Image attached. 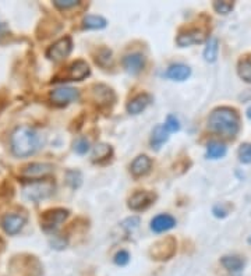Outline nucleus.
<instances>
[{
  "label": "nucleus",
  "mask_w": 251,
  "mask_h": 276,
  "mask_svg": "<svg viewBox=\"0 0 251 276\" xmlns=\"http://www.w3.org/2000/svg\"><path fill=\"white\" fill-rule=\"evenodd\" d=\"M106 26H108V21L105 20L103 17H101V15L89 14L82 21V27L85 30H102Z\"/></svg>",
  "instance_id": "nucleus-21"
},
{
  "label": "nucleus",
  "mask_w": 251,
  "mask_h": 276,
  "mask_svg": "<svg viewBox=\"0 0 251 276\" xmlns=\"http://www.w3.org/2000/svg\"><path fill=\"white\" fill-rule=\"evenodd\" d=\"M73 49V42L70 36H64L56 41L47 51V57L53 61L64 60Z\"/></svg>",
  "instance_id": "nucleus-8"
},
{
  "label": "nucleus",
  "mask_w": 251,
  "mask_h": 276,
  "mask_svg": "<svg viewBox=\"0 0 251 276\" xmlns=\"http://www.w3.org/2000/svg\"><path fill=\"white\" fill-rule=\"evenodd\" d=\"M165 76L169 80H173V81H185L191 76V68L186 64L177 63V64H172Z\"/></svg>",
  "instance_id": "nucleus-19"
},
{
  "label": "nucleus",
  "mask_w": 251,
  "mask_h": 276,
  "mask_svg": "<svg viewBox=\"0 0 251 276\" xmlns=\"http://www.w3.org/2000/svg\"><path fill=\"white\" fill-rule=\"evenodd\" d=\"M78 99V91L76 88L62 87L56 88L51 92V101L57 106H64L70 102H76Z\"/></svg>",
  "instance_id": "nucleus-11"
},
{
  "label": "nucleus",
  "mask_w": 251,
  "mask_h": 276,
  "mask_svg": "<svg viewBox=\"0 0 251 276\" xmlns=\"http://www.w3.org/2000/svg\"><path fill=\"white\" fill-rule=\"evenodd\" d=\"M222 265L229 272H240L244 266V261L237 256H226L222 258Z\"/></svg>",
  "instance_id": "nucleus-22"
},
{
  "label": "nucleus",
  "mask_w": 251,
  "mask_h": 276,
  "mask_svg": "<svg viewBox=\"0 0 251 276\" xmlns=\"http://www.w3.org/2000/svg\"><path fill=\"white\" fill-rule=\"evenodd\" d=\"M26 216L20 214H9L6 215L3 220H2V226L7 235L14 236L20 233V230L26 225Z\"/></svg>",
  "instance_id": "nucleus-13"
},
{
  "label": "nucleus",
  "mask_w": 251,
  "mask_h": 276,
  "mask_svg": "<svg viewBox=\"0 0 251 276\" xmlns=\"http://www.w3.org/2000/svg\"><path fill=\"white\" fill-rule=\"evenodd\" d=\"M239 159L243 164H251V144H243L239 148Z\"/></svg>",
  "instance_id": "nucleus-30"
},
{
  "label": "nucleus",
  "mask_w": 251,
  "mask_h": 276,
  "mask_svg": "<svg viewBox=\"0 0 251 276\" xmlns=\"http://www.w3.org/2000/svg\"><path fill=\"white\" fill-rule=\"evenodd\" d=\"M214 215L218 216V218H225L226 215H227V210H225L222 205H216L215 208H214Z\"/></svg>",
  "instance_id": "nucleus-36"
},
{
  "label": "nucleus",
  "mask_w": 251,
  "mask_h": 276,
  "mask_svg": "<svg viewBox=\"0 0 251 276\" xmlns=\"http://www.w3.org/2000/svg\"><path fill=\"white\" fill-rule=\"evenodd\" d=\"M123 67L126 73L135 76L144 70L145 67V57L141 53H130L123 59Z\"/></svg>",
  "instance_id": "nucleus-14"
},
{
  "label": "nucleus",
  "mask_w": 251,
  "mask_h": 276,
  "mask_svg": "<svg viewBox=\"0 0 251 276\" xmlns=\"http://www.w3.org/2000/svg\"><path fill=\"white\" fill-rule=\"evenodd\" d=\"M247 118H248L251 120V106L248 107V109H247Z\"/></svg>",
  "instance_id": "nucleus-38"
},
{
  "label": "nucleus",
  "mask_w": 251,
  "mask_h": 276,
  "mask_svg": "<svg viewBox=\"0 0 251 276\" xmlns=\"http://www.w3.org/2000/svg\"><path fill=\"white\" fill-rule=\"evenodd\" d=\"M218 49H219V43H218V39L216 38H210V41L207 43L204 49V59L207 61H212L216 60L218 57Z\"/></svg>",
  "instance_id": "nucleus-24"
},
{
  "label": "nucleus",
  "mask_w": 251,
  "mask_h": 276,
  "mask_svg": "<svg viewBox=\"0 0 251 276\" xmlns=\"http://www.w3.org/2000/svg\"><path fill=\"white\" fill-rule=\"evenodd\" d=\"M233 7H235V3L233 2H227V0H225V2H215L214 3V9L219 14H229L233 10Z\"/></svg>",
  "instance_id": "nucleus-29"
},
{
  "label": "nucleus",
  "mask_w": 251,
  "mask_h": 276,
  "mask_svg": "<svg viewBox=\"0 0 251 276\" xmlns=\"http://www.w3.org/2000/svg\"><path fill=\"white\" fill-rule=\"evenodd\" d=\"M152 102V97L148 94H140L135 98H133L127 103V112L130 114H140L149 106V103Z\"/></svg>",
  "instance_id": "nucleus-16"
},
{
  "label": "nucleus",
  "mask_w": 251,
  "mask_h": 276,
  "mask_svg": "<svg viewBox=\"0 0 251 276\" xmlns=\"http://www.w3.org/2000/svg\"><path fill=\"white\" fill-rule=\"evenodd\" d=\"M207 38V31L202 28H186V30L180 31L179 35L176 38V43L180 48H187L191 45H198L202 43Z\"/></svg>",
  "instance_id": "nucleus-7"
},
{
  "label": "nucleus",
  "mask_w": 251,
  "mask_h": 276,
  "mask_svg": "<svg viewBox=\"0 0 251 276\" xmlns=\"http://www.w3.org/2000/svg\"><path fill=\"white\" fill-rule=\"evenodd\" d=\"M55 193V183L51 180H36L32 183L27 184L22 189L24 198L32 202H39L42 199L49 198Z\"/></svg>",
  "instance_id": "nucleus-4"
},
{
  "label": "nucleus",
  "mask_w": 251,
  "mask_h": 276,
  "mask_svg": "<svg viewBox=\"0 0 251 276\" xmlns=\"http://www.w3.org/2000/svg\"><path fill=\"white\" fill-rule=\"evenodd\" d=\"M151 166H152V160L147 155H140L134 159L130 169H131L134 177H143L151 170Z\"/></svg>",
  "instance_id": "nucleus-18"
},
{
  "label": "nucleus",
  "mask_w": 251,
  "mask_h": 276,
  "mask_svg": "<svg viewBox=\"0 0 251 276\" xmlns=\"http://www.w3.org/2000/svg\"><path fill=\"white\" fill-rule=\"evenodd\" d=\"M176 247H177V243H176L173 237H165L162 240L156 241L151 247L149 254L156 261L170 260L174 256V252H176Z\"/></svg>",
  "instance_id": "nucleus-6"
},
{
  "label": "nucleus",
  "mask_w": 251,
  "mask_h": 276,
  "mask_svg": "<svg viewBox=\"0 0 251 276\" xmlns=\"http://www.w3.org/2000/svg\"><path fill=\"white\" fill-rule=\"evenodd\" d=\"M208 128L223 137L235 138L240 130V118L236 109L229 106L218 107L208 118Z\"/></svg>",
  "instance_id": "nucleus-2"
},
{
  "label": "nucleus",
  "mask_w": 251,
  "mask_h": 276,
  "mask_svg": "<svg viewBox=\"0 0 251 276\" xmlns=\"http://www.w3.org/2000/svg\"><path fill=\"white\" fill-rule=\"evenodd\" d=\"M43 138L35 128L28 126L17 127L10 137V147L13 153L18 158L31 156L41 148Z\"/></svg>",
  "instance_id": "nucleus-1"
},
{
  "label": "nucleus",
  "mask_w": 251,
  "mask_h": 276,
  "mask_svg": "<svg viewBox=\"0 0 251 276\" xmlns=\"http://www.w3.org/2000/svg\"><path fill=\"white\" fill-rule=\"evenodd\" d=\"M53 5L56 6L57 9H60V10H66V9H72V7L78 6L80 2L78 0H55Z\"/></svg>",
  "instance_id": "nucleus-33"
},
{
  "label": "nucleus",
  "mask_w": 251,
  "mask_h": 276,
  "mask_svg": "<svg viewBox=\"0 0 251 276\" xmlns=\"http://www.w3.org/2000/svg\"><path fill=\"white\" fill-rule=\"evenodd\" d=\"M154 201V193H149V191H135V193L128 198V206H130V210L133 211H143L147 210Z\"/></svg>",
  "instance_id": "nucleus-12"
},
{
  "label": "nucleus",
  "mask_w": 251,
  "mask_h": 276,
  "mask_svg": "<svg viewBox=\"0 0 251 276\" xmlns=\"http://www.w3.org/2000/svg\"><path fill=\"white\" fill-rule=\"evenodd\" d=\"M174 226H176V219L168 214L158 215L151 222V229L155 233H164V232L173 229Z\"/></svg>",
  "instance_id": "nucleus-15"
},
{
  "label": "nucleus",
  "mask_w": 251,
  "mask_h": 276,
  "mask_svg": "<svg viewBox=\"0 0 251 276\" xmlns=\"http://www.w3.org/2000/svg\"><path fill=\"white\" fill-rule=\"evenodd\" d=\"M10 268L14 276H42V265L35 257H14Z\"/></svg>",
  "instance_id": "nucleus-3"
},
{
  "label": "nucleus",
  "mask_w": 251,
  "mask_h": 276,
  "mask_svg": "<svg viewBox=\"0 0 251 276\" xmlns=\"http://www.w3.org/2000/svg\"><path fill=\"white\" fill-rule=\"evenodd\" d=\"M93 99L98 105H109L115 101V94L106 85H94Z\"/></svg>",
  "instance_id": "nucleus-17"
},
{
  "label": "nucleus",
  "mask_w": 251,
  "mask_h": 276,
  "mask_svg": "<svg viewBox=\"0 0 251 276\" xmlns=\"http://www.w3.org/2000/svg\"><path fill=\"white\" fill-rule=\"evenodd\" d=\"M89 66L87 61L77 60L72 63L70 66L60 72L57 76L53 77V82H64V81H82L84 78L89 76Z\"/></svg>",
  "instance_id": "nucleus-5"
},
{
  "label": "nucleus",
  "mask_w": 251,
  "mask_h": 276,
  "mask_svg": "<svg viewBox=\"0 0 251 276\" xmlns=\"http://www.w3.org/2000/svg\"><path fill=\"white\" fill-rule=\"evenodd\" d=\"M53 172V165L51 164H31L22 169L21 176L28 180H42Z\"/></svg>",
  "instance_id": "nucleus-10"
},
{
  "label": "nucleus",
  "mask_w": 251,
  "mask_h": 276,
  "mask_svg": "<svg viewBox=\"0 0 251 276\" xmlns=\"http://www.w3.org/2000/svg\"><path fill=\"white\" fill-rule=\"evenodd\" d=\"M52 245H53L55 248H64V247H66V240L60 239V237H56L55 240L52 241Z\"/></svg>",
  "instance_id": "nucleus-37"
},
{
  "label": "nucleus",
  "mask_w": 251,
  "mask_h": 276,
  "mask_svg": "<svg viewBox=\"0 0 251 276\" xmlns=\"http://www.w3.org/2000/svg\"><path fill=\"white\" fill-rule=\"evenodd\" d=\"M69 216V211L63 210V208H56V210L47 211L42 215L41 223L42 227L45 230H53L62 225L63 222L67 219Z\"/></svg>",
  "instance_id": "nucleus-9"
},
{
  "label": "nucleus",
  "mask_w": 251,
  "mask_h": 276,
  "mask_svg": "<svg viewBox=\"0 0 251 276\" xmlns=\"http://www.w3.org/2000/svg\"><path fill=\"white\" fill-rule=\"evenodd\" d=\"M168 140H169V131L165 128V126L159 124V126H156L152 130V135H151V145H152V148L159 149Z\"/></svg>",
  "instance_id": "nucleus-20"
},
{
  "label": "nucleus",
  "mask_w": 251,
  "mask_h": 276,
  "mask_svg": "<svg viewBox=\"0 0 251 276\" xmlns=\"http://www.w3.org/2000/svg\"><path fill=\"white\" fill-rule=\"evenodd\" d=\"M74 149L76 152L80 153V155H84L89 151V143H88L87 138H80L77 140V143L74 144Z\"/></svg>",
  "instance_id": "nucleus-34"
},
{
  "label": "nucleus",
  "mask_w": 251,
  "mask_h": 276,
  "mask_svg": "<svg viewBox=\"0 0 251 276\" xmlns=\"http://www.w3.org/2000/svg\"><path fill=\"white\" fill-rule=\"evenodd\" d=\"M237 73L241 80L251 82V56H244L237 64Z\"/></svg>",
  "instance_id": "nucleus-23"
},
{
  "label": "nucleus",
  "mask_w": 251,
  "mask_h": 276,
  "mask_svg": "<svg viewBox=\"0 0 251 276\" xmlns=\"http://www.w3.org/2000/svg\"><path fill=\"white\" fill-rule=\"evenodd\" d=\"M164 126H165V128L169 131V134L176 133V131H179L180 130V122L177 120V119L174 118V116H172V114H170V116H168V119H166V123H165Z\"/></svg>",
  "instance_id": "nucleus-31"
},
{
  "label": "nucleus",
  "mask_w": 251,
  "mask_h": 276,
  "mask_svg": "<svg viewBox=\"0 0 251 276\" xmlns=\"http://www.w3.org/2000/svg\"><path fill=\"white\" fill-rule=\"evenodd\" d=\"M248 243H250V244H251V236H250V237H248Z\"/></svg>",
  "instance_id": "nucleus-39"
},
{
  "label": "nucleus",
  "mask_w": 251,
  "mask_h": 276,
  "mask_svg": "<svg viewBox=\"0 0 251 276\" xmlns=\"http://www.w3.org/2000/svg\"><path fill=\"white\" fill-rule=\"evenodd\" d=\"M66 183L72 189H78L82 184V174L80 170H69L66 173Z\"/></svg>",
  "instance_id": "nucleus-27"
},
{
  "label": "nucleus",
  "mask_w": 251,
  "mask_h": 276,
  "mask_svg": "<svg viewBox=\"0 0 251 276\" xmlns=\"http://www.w3.org/2000/svg\"><path fill=\"white\" fill-rule=\"evenodd\" d=\"M128 261H130V254H128L126 250H120L118 254L115 256V264L119 266L127 265Z\"/></svg>",
  "instance_id": "nucleus-35"
},
{
  "label": "nucleus",
  "mask_w": 251,
  "mask_h": 276,
  "mask_svg": "<svg viewBox=\"0 0 251 276\" xmlns=\"http://www.w3.org/2000/svg\"><path fill=\"white\" fill-rule=\"evenodd\" d=\"M139 225L140 218H137V216H131V218H127V219L122 222V227L127 230V232H133V230L139 227Z\"/></svg>",
  "instance_id": "nucleus-32"
},
{
  "label": "nucleus",
  "mask_w": 251,
  "mask_h": 276,
  "mask_svg": "<svg viewBox=\"0 0 251 276\" xmlns=\"http://www.w3.org/2000/svg\"><path fill=\"white\" fill-rule=\"evenodd\" d=\"M226 155V147L223 144L214 141V143L208 144V148H207V156L211 159H219Z\"/></svg>",
  "instance_id": "nucleus-25"
},
{
  "label": "nucleus",
  "mask_w": 251,
  "mask_h": 276,
  "mask_svg": "<svg viewBox=\"0 0 251 276\" xmlns=\"http://www.w3.org/2000/svg\"><path fill=\"white\" fill-rule=\"evenodd\" d=\"M110 153H112V148H110V145L108 144H97L95 147H94V153H93V158L94 160L97 162V160H103V159H108L110 156Z\"/></svg>",
  "instance_id": "nucleus-26"
},
{
  "label": "nucleus",
  "mask_w": 251,
  "mask_h": 276,
  "mask_svg": "<svg viewBox=\"0 0 251 276\" xmlns=\"http://www.w3.org/2000/svg\"><path fill=\"white\" fill-rule=\"evenodd\" d=\"M95 60H97V63L99 66L102 67L109 66V64L112 63V52L109 51V49H106V48H103V49H101V51L98 52V56Z\"/></svg>",
  "instance_id": "nucleus-28"
}]
</instances>
